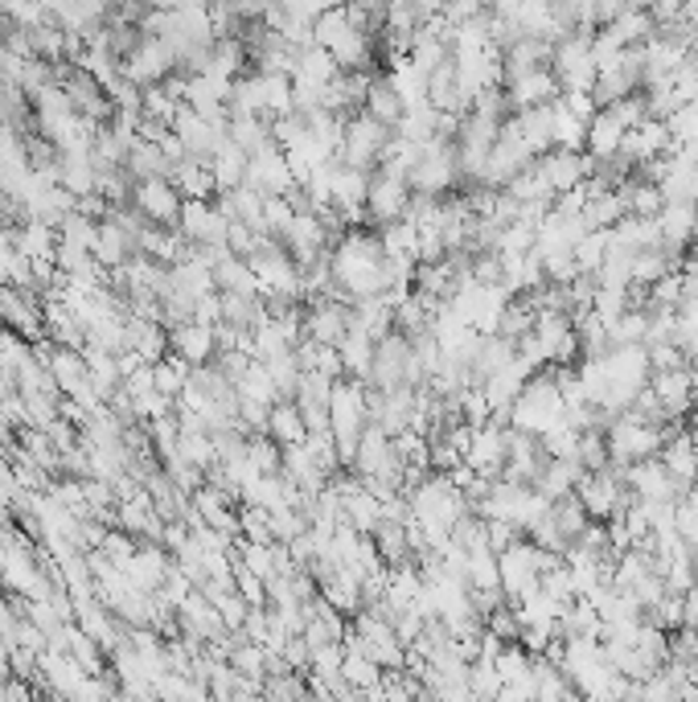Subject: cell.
<instances>
[{
	"label": "cell",
	"mask_w": 698,
	"mask_h": 702,
	"mask_svg": "<svg viewBox=\"0 0 698 702\" xmlns=\"http://www.w3.org/2000/svg\"><path fill=\"white\" fill-rule=\"evenodd\" d=\"M583 464L576 461V456H551L546 461V468L539 473V480H534V489L546 497V501H559V497L576 493V485L583 480Z\"/></svg>",
	"instance_id": "f546056e"
},
{
	"label": "cell",
	"mask_w": 698,
	"mask_h": 702,
	"mask_svg": "<svg viewBox=\"0 0 698 702\" xmlns=\"http://www.w3.org/2000/svg\"><path fill=\"white\" fill-rule=\"evenodd\" d=\"M678 534L690 543V547H698V505L695 501H678Z\"/></svg>",
	"instance_id": "e7e4bbea"
},
{
	"label": "cell",
	"mask_w": 698,
	"mask_h": 702,
	"mask_svg": "<svg viewBox=\"0 0 698 702\" xmlns=\"http://www.w3.org/2000/svg\"><path fill=\"white\" fill-rule=\"evenodd\" d=\"M646 349H649V370H678V366H690L686 349L674 342H653L646 345Z\"/></svg>",
	"instance_id": "94428289"
},
{
	"label": "cell",
	"mask_w": 698,
	"mask_h": 702,
	"mask_svg": "<svg viewBox=\"0 0 698 702\" xmlns=\"http://www.w3.org/2000/svg\"><path fill=\"white\" fill-rule=\"evenodd\" d=\"M608 34L620 41V46H641L646 37H653L658 29V17H653V9H641V4H625L620 13H616L608 25H604Z\"/></svg>",
	"instance_id": "836d02e7"
},
{
	"label": "cell",
	"mask_w": 698,
	"mask_h": 702,
	"mask_svg": "<svg viewBox=\"0 0 698 702\" xmlns=\"http://www.w3.org/2000/svg\"><path fill=\"white\" fill-rule=\"evenodd\" d=\"M329 263H333V284H338L341 300H366V296H382L387 291L382 239L366 235V230L341 235V242L329 251Z\"/></svg>",
	"instance_id": "6da1fadb"
},
{
	"label": "cell",
	"mask_w": 698,
	"mask_h": 702,
	"mask_svg": "<svg viewBox=\"0 0 698 702\" xmlns=\"http://www.w3.org/2000/svg\"><path fill=\"white\" fill-rule=\"evenodd\" d=\"M604 255H608V230H588L583 239L576 242V263L579 272L596 275V267L604 263Z\"/></svg>",
	"instance_id": "9f6ffc18"
},
{
	"label": "cell",
	"mask_w": 698,
	"mask_h": 702,
	"mask_svg": "<svg viewBox=\"0 0 698 702\" xmlns=\"http://www.w3.org/2000/svg\"><path fill=\"white\" fill-rule=\"evenodd\" d=\"M625 132H629V128L616 120L608 107H600L596 116H592V123H588V140H583V148H588L592 160H613V156L620 153Z\"/></svg>",
	"instance_id": "4dcf8cb0"
},
{
	"label": "cell",
	"mask_w": 698,
	"mask_h": 702,
	"mask_svg": "<svg viewBox=\"0 0 698 702\" xmlns=\"http://www.w3.org/2000/svg\"><path fill=\"white\" fill-rule=\"evenodd\" d=\"M247 160H251V153H242L235 140H226L218 153L210 156V172H214L218 193H226V189H235L247 181Z\"/></svg>",
	"instance_id": "f35d334b"
},
{
	"label": "cell",
	"mask_w": 698,
	"mask_h": 702,
	"mask_svg": "<svg viewBox=\"0 0 698 702\" xmlns=\"http://www.w3.org/2000/svg\"><path fill=\"white\" fill-rule=\"evenodd\" d=\"M226 226H230V218L222 214V206L214 198H186L181 218H177V230H181L189 242H198V247H226ZM226 251H230V247H226Z\"/></svg>",
	"instance_id": "5bb4252c"
},
{
	"label": "cell",
	"mask_w": 698,
	"mask_h": 702,
	"mask_svg": "<svg viewBox=\"0 0 698 702\" xmlns=\"http://www.w3.org/2000/svg\"><path fill=\"white\" fill-rule=\"evenodd\" d=\"M608 111H613V116L625 123V128H637V123H646L649 120L646 91H632V95H625V99H616V104H608Z\"/></svg>",
	"instance_id": "680465c9"
},
{
	"label": "cell",
	"mask_w": 698,
	"mask_h": 702,
	"mask_svg": "<svg viewBox=\"0 0 698 702\" xmlns=\"http://www.w3.org/2000/svg\"><path fill=\"white\" fill-rule=\"evenodd\" d=\"M226 123H230V116H222V120H210V116H202V111H193L189 104H181V111H177V120H173V132L181 136V144H186V156H198V160H205L210 165V156L218 153L222 144H226Z\"/></svg>",
	"instance_id": "7c38bea8"
},
{
	"label": "cell",
	"mask_w": 698,
	"mask_h": 702,
	"mask_svg": "<svg viewBox=\"0 0 698 702\" xmlns=\"http://www.w3.org/2000/svg\"><path fill=\"white\" fill-rule=\"evenodd\" d=\"M534 160H539V156H534L527 144H522V136H513L510 128L501 123V136H497L494 153H489L485 169H481V186L506 189V181H510V177H518V172L527 169V165H534Z\"/></svg>",
	"instance_id": "d6986e66"
},
{
	"label": "cell",
	"mask_w": 698,
	"mask_h": 702,
	"mask_svg": "<svg viewBox=\"0 0 698 702\" xmlns=\"http://www.w3.org/2000/svg\"><path fill=\"white\" fill-rule=\"evenodd\" d=\"M506 193H510L518 206H527V202H546V206H551V202H555V186L546 181V172L539 160L527 165L518 177H510V181H506Z\"/></svg>",
	"instance_id": "60d3db41"
},
{
	"label": "cell",
	"mask_w": 698,
	"mask_h": 702,
	"mask_svg": "<svg viewBox=\"0 0 698 702\" xmlns=\"http://www.w3.org/2000/svg\"><path fill=\"white\" fill-rule=\"evenodd\" d=\"M539 444L546 448V456H576L579 461V428H571L567 419H559L555 428H546L539 436Z\"/></svg>",
	"instance_id": "11a10c76"
},
{
	"label": "cell",
	"mask_w": 698,
	"mask_h": 702,
	"mask_svg": "<svg viewBox=\"0 0 698 702\" xmlns=\"http://www.w3.org/2000/svg\"><path fill=\"white\" fill-rule=\"evenodd\" d=\"M137 251H140L137 239H132V235H128L120 223L103 218L99 230H95V247H91V255L99 259L103 272H116V267H123V263L137 255Z\"/></svg>",
	"instance_id": "4316f807"
},
{
	"label": "cell",
	"mask_w": 698,
	"mask_h": 702,
	"mask_svg": "<svg viewBox=\"0 0 698 702\" xmlns=\"http://www.w3.org/2000/svg\"><path fill=\"white\" fill-rule=\"evenodd\" d=\"M629 210H625V198H620V189H592L588 193V206H583V226L588 230H613L620 218H625Z\"/></svg>",
	"instance_id": "d590c367"
},
{
	"label": "cell",
	"mask_w": 698,
	"mask_h": 702,
	"mask_svg": "<svg viewBox=\"0 0 698 702\" xmlns=\"http://www.w3.org/2000/svg\"><path fill=\"white\" fill-rule=\"evenodd\" d=\"M608 461H613V456H608V431L600 428L579 431V464H583V468H604Z\"/></svg>",
	"instance_id": "6f0895ef"
},
{
	"label": "cell",
	"mask_w": 698,
	"mask_h": 702,
	"mask_svg": "<svg viewBox=\"0 0 698 702\" xmlns=\"http://www.w3.org/2000/svg\"><path fill=\"white\" fill-rule=\"evenodd\" d=\"M350 468L362 480H394V485H403V461L394 452V436H387L375 424H366V431H362L358 452H354Z\"/></svg>",
	"instance_id": "30bf717a"
},
{
	"label": "cell",
	"mask_w": 698,
	"mask_h": 702,
	"mask_svg": "<svg viewBox=\"0 0 698 702\" xmlns=\"http://www.w3.org/2000/svg\"><path fill=\"white\" fill-rule=\"evenodd\" d=\"M563 407H567V398H563V386L555 370H546V374H530L522 394L513 398L510 407V428L527 431V436H543L546 428H555L563 419Z\"/></svg>",
	"instance_id": "277c9868"
},
{
	"label": "cell",
	"mask_w": 698,
	"mask_h": 702,
	"mask_svg": "<svg viewBox=\"0 0 698 702\" xmlns=\"http://www.w3.org/2000/svg\"><path fill=\"white\" fill-rule=\"evenodd\" d=\"M674 428V424H670ZM662 440H665V428H653L646 419H637V415L620 412L608 424V456L613 464H637L646 461V456H658L662 452Z\"/></svg>",
	"instance_id": "9c48e42d"
},
{
	"label": "cell",
	"mask_w": 698,
	"mask_h": 702,
	"mask_svg": "<svg viewBox=\"0 0 698 702\" xmlns=\"http://www.w3.org/2000/svg\"><path fill=\"white\" fill-rule=\"evenodd\" d=\"M382 255L391 259H415L419 263V226L411 218H394V223H382Z\"/></svg>",
	"instance_id": "f6af8a7d"
},
{
	"label": "cell",
	"mask_w": 698,
	"mask_h": 702,
	"mask_svg": "<svg viewBox=\"0 0 698 702\" xmlns=\"http://www.w3.org/2000/svg\"><path fill=\"white\" fill-rule=\"evenodd\" d=\"M658 230L665 251L682 259V247L695 242V202H665L658 210Z\"/></svg>",
	"instance_id": "f1b7e54d"
},
{
	"label": "cell",
	"mask_w": 698,
	"mask_h": 702,
	"mask_svg": "<svg viewBox=\"0 0 698 702\" xmlns=\"http://www.w3.org/2000/svg\"><path fill=\"white\" fill-rule=\"evenodd\" d=\"M123 169L132 172V181H144V177H169L173 165H169V156L161 153V144H156V140L137 136V144L128 148Z\"/></svg>",
	"instance_id": "ab89813d"
},
{
	"label": "cell",
	"mask_w": 698,
	"mask_h": 702,
	"mask_svg": "<svg viewBox=\"0 0 698 702\" xmlns=\"http://www.w3.org/2000/svg\"><path fill=\"white\" fill-rule=\"evenodd\" d=\"M218 612H222V620H226V629L239 633L247 612H251V604H247V599L239 596V587H235V592H226V596L218 599Z\"/></svg>",
	"instance_id": "be15d7a7"
},
{
	"label": "cell",
	"mask_w": 698,
	"mask_h": 702,
	"mask_svg": "<svg viewBox=\"0 0 698 702\" xmlns=\"http://www.w3.org/2000/svg\"><path fill=\"white\" fill-rule=\"evenodd\" d=\"M457 181H460L457 140L436 132V136L419 148V160H415V169H411V189H415V193H427V198H443Z\"/></svg>",
	"instance_id": "8992f818"
},
{
	"label": "cell",
	"mask_w": 698,
	"mask_h": 702,
	"mask_svg": "<svg viewBox=\"0 0 698 702\" xmlns=\"http://www.w3.org/2000/svg\"><path fill=\"white\" fill-rule=\"evenodd\" d=\"M555 559H563V555H551V550L534 547V543H510V547L497 555V575H501V592L510 599L527 596L530 587H539V580H543V571Z\"/></svg>",
	"instance_id": "ba28073f"
},
{
	"label": "cell",
	"mask_w": 698,
	"mask_h": 702,
	"mask_svg": "<svg viewBox=\"0 0 698 702\" xmlns=\"http://www.w3.org/2000/svg\"><path fill=\"white\" fill-rule=\"evenodd\" d=\"M362 111H366V116H375V120H382L387 128L399 123V116H403V99H399V91L391 86L387 74H370V86H366V104H362Z\"/></svg>",
	"instance_id": "74e56055"
},
{
	"label": "cell",
	"mask_w": 698,
	"mask_h": 702,
	"mask_svg": "<svg viewBox=\"0 0 698 702\" xmlns=\"http://www.w3.org/2000/svg\"><path fill=\"white\" fill-rule=\"evenodd\" d=\"M583 140H588V120H579L576 111L555 99V148H571V153H583Z\"/></svg>",
	"instance_id": "681fc988"
},
{
	"label": "cell",
	"mask_w": 698,
	"mask_h": 702,
	"mask_svg": "<svg viewBox=\"0 0 698 702\" xmlns=\"http://www.w3.org/2000/svg\"><path fill=\"white\" fill-rule=\"evenodd\" d=\"M177 452H181L189 464H198V468H210V464L218 461V448H214V436H210V431H181Z\"/></svg>",
	"instance_id": "f5cc1de1"
},
{
	"label": "cell",
	"mask_w": 698,
	"mask_h": 702,
	"mask_svg": "<svg viewBox=\"0 0 698 702\" xmlns=\"http://www.w3.org/2000/svg\"><path fill=\"white\" fill-rule=\"evenodd\" d=\"M686 415H690V428L698 431V398H695V407H690V412H686Z\"/></svg>",
	"instance_id": "03108f58"
},
{
	"label": "cell",
	"mask_w": 698,
	"mask_h": 702,
	"mask_svg": "<svg viewBox=\"0 0 698 702\" xmlns=\"http://www.w3.org/2000/svg\"><path fill=\"white\" fill-rule=\"evenodd\" d=\"M132 206L156 226H177L181 218V206H186V198H181V189L173 186L169 177H144L132 186Z\"/></svg>",
	"instance_id": "e0dca14e"
},
{
	"label": "cell",
	"mask_w": 698,
	"mask_h": 702,
	"mask_svg": "<svg viewBox=\"0 0 698 702\" xmlns=\"http://www.w3.org/2000/svg\"><path fill=\"white\" fill-rule=\"evenodd\" d=\"M292 214H296V206H292V198H263V226H268V235H284V226L292 223Z\"/></svg>",
	"instance_id": "6125c7cd"
},
{
	"label": "cell",
	"mask_w": 698,
	"mask_h": 702,
	"mask_svg": "<svg viewBox=\"0 0 698 702\" xmlns=\"http://www.w3.org/2000/svg\"><path fill=\"white\" fill-rule=\"evenodd\" d=\"M235 391H239V398H256V403H268V407L280 403V391H275V382H272V374H268L263 358H251V366L235 378Z\"/></svg>",
	"instance_id": "7dc6e473"
},
{
	"label": "cell",
	"mask_w": 698,
	"mask_h": 702,
	"mask_svg": "<svg viewBox=\"0 0 698 702\" xmlns=\"http://www.w3.org/2000/svg\"><path fill=\"white\" fill-rule=\"evenodd\" d=\"M649 391L658 394V403L665 407V415H670V419H682V415L695 407V398H698L695 366H678V370H653V374H649Z\"/></svg>",
	"instance_id": "ffe728a7"
},
{
	"label": "cell",
	"mask_w": 698,
	"mask_h": 702,
	"mask_svg": "<svg viewBox=\"0 0 698 702\" xmlns=\"http://www.w3.org/2000/svg\"><path fill=\"white\" fill-rule=\"evenodd\" d=\"M646 620L662 624L665 633H670V629H678V624H682V596H678V592H665V596L658 599L653 608H646Z\"/></svg>",
	"instance_id": "91938a15"
},
{
	"label": "cell",
	"mask_w": 698,
	"mask_h": 702,
	"mask_svg": "<svg viewBox=\"0 0 698 702\" xmlns=\"http://www.w3.org/2000/svg\"><path fill=\"white\" fill-rule=\"evenodd\" d=\"M247 461L256 473H280V464H284V448L275 444L268 431H256V436H247Z\"/></svg>",
	"instance_id": "816d5d0a"
},
{
	"label": "cell",
	"mask_w": 698,
	"mask_h": 702,
	"mask_svg": "<svg viewBox=\"0 0 698 702\" xmlns=\"http://www.w3.org/2000/svg\"><path fill=\"white\" fill-rule=\"evenodd\" d=\"M268 436H272L280 448L305 444V440H308L305 415H300V407H296L292 398H280V403H272V412H268Z\"/></svg>",
	"instance_id": "e575fe53"
},
{
	"label": "cell",
	"mask_w": 698,
	"mask_h": 702,
	"mask_svg": "<svg viewBox=\"0 0 698 702\" xmlns=\"http://www.w3.org/2000/svg\"><path fill=\"white\" fill-rule=\"evenodd\" d=\"M226 136L235 140L242 153H259L263 144H272V120H263V116H230Z\"/></svg>",
	"instance_id": "bcb514c9"
},
{
	"label": "cell",
	"mask_w": 698,
	"mask_h": 702,
	"mask_svg": "<svg viewBox=\"0 0 698 702\" xmlns=\"http://www.w3.org/2000/svg\"><path fill=\"white\" fill-rule=\"evenodd\" d=\"M13 242L25 259H54L58 226L42 223V218H21V226H13Z\"/></svg>",
	"instance_id": "8d00e7d4"
},
{
	"label": "cell",
	"mask_w": 698,
	"mask_h": 702,
	"mask_svg": "<svg viewBox=\"0 0 698 702\" xmlns=\"http://www.w3.org/2000/svg\"><path fill=\"white\" fill-rule=\"evenodd\" d=\"M625 480H629V489L641 501H682V493H686L678 480L670 477L662 456H646V461L637 464H625Z\"/></svg>",
	"instance_id": "7402d4cb"
},
{
	"label": "cell",
	"mask_w": 698,
	"mask_h": 702,
	"mask_svg": "<svg viewBox=\"0 0 698 702\" xmlns=\"http://www.w3.org/2000/svg\"><path fill=\"white\" fill-rule=\"evenodd\" d=\"M354 325L362 333H370L375 342H382L394 329V305L387 296H366V300H354Z\"/></svg>",
	"instance_id": "b9f144b4"
},
{
	"label": "cell",
	"mask_w": 698,
	"mask_h": 702,
	"mask_svg": "<svg viewBox=\"0 0 698 702\" xmlns=\"http://www.w3.org/2000/svg\"><path fill=\"white\" fill-rule=\"evenodd\" d=\"M242 186L259 189L263 198H288L300 181H296V169H292L288 153L272 140V144H263L259 153H251V160H247V181H242Z\"/></svg>",
	"instance_id": "8fae6325"
},
{
	"label": "cell",
	"mask_w": 698,
	"mask_h": 702,
	"mask_svg": "<svg viewBox=\"0 0 698 702\" xmlns=\"http://www.w3.org/2000/svg\"><path fill=\"white\" fill-rule=\"evenodd\" d=\"M280 242L288 247L292 259H296L300 272H305V267H312L321 255H329V226H324V218L317 210H296L292 223L284 226Z\"/></svg>",
	"instance_id": "4fadbf2b"
},
{
	"label": "cell",
	"mask_w": 698,
	"mask_h": 702,
	"mask_svg": "<svg viewBox=\"0 0 698 702\" xmlns=\"http://www.w3.org/2000/svg\"><path fill=\"white\" fill-rule=\"evenodd\" d=\"M506 99H510L513 111H527V107H539V104H555L559 99V79L551 67H534V70H522V74H510L506 79Z\"/></svg>",
	"instance_id": "cb8c5ba5"
},
{
	"label": "cell",
	"mask_w": 698,
	"mask_h": 702,
	"mask_svg": "<svg viewBox=\"0 0 698 702\" xmlns=\"http://www.w3.org/2000/svg\"><path fill=\"white\" fill-rule=\"evenodd\" d=\"M551 517H555V526H559V534L571 543L592 517H588V510H583V501H579L576 493H567V497H559V501H551Z\"/></svg>",
	"instance_id": "f907efd6"
},
{
	"label": "cell",
	"mask_w": 698,
	"mask_h": 702,
	"mask_svg": "<svg viewBox=\"0 0 698 702\" xmlns=\"http://www.w3.org/2000/svg\"><path fill=\"white\" fill-rule=\"evenodd\" d=\"M592 34L596 29H571L567 37L555 41L551 50V70L559 79V91H592L596 83V58H592Z\"/></svg>",
	"instance_id": "5b68a950"
},
{
	"label": "cell",
	"mask_w": 698,
	"mask_h": 702,
	"mask_svg": "<svg viewBox=\"0 0 698 702\" xmlns=\"http://www.w3.org/2000/svg\"><path fill=\"white\" fill-rule=\"evenodd\" d=\"M506 448H510V440H506V424H481V428H473V444H469V452H464V464L473 468V473H481V477H501V468H506Z\"/></svg>",
	"instance_id": "603a6c76"
},
{
	"label": "cell",
	"mask_w": 698,
	"mask_h": 702,
	"mask_svg": "<svg viewBox=\"0 0 698 702\" xmlns=\"http://www.w3.org/2000/svg\"><path fill=\"white\" fill-rule=\"evenodd\" d=\"M312 41L333 53L341 70H370V62H375L378 53L375 46L378 37L366 34L358 21L345 13V4H338V9H329V13H321V17L312 21Z\"/></svg>",
	"instance_id": "3957f363"
},
{
	"label": "cell",
	"mask_w": 698,
	"mask_h": 702,
	"mask_svg": "<svg viewBox=\"0 0 698 702\" xmlns=\"http://www.w3.org/2000/svg\"><path fill=\"white\" fill-rule=\"evenodd\" d=\"M690 436H695V452H698V431H690Z\"/></svg>",
	"instance_id": "003e7915"
},
{
	"label": "cell",
	"mask_w": 698,
	"mask_h": 702,
	"mask_svg": "<svg viewBox=\"0 0 698 702\" xmlns=\"http://www.w3.org/2000/svg\"><path fill=\"white\" fill-rule=\"evenodd\" d=\"M682 305V275L678 267H670L662 279H653L646 288V309H678Z\"/></svg>",
	"instance_id": "db71d44e"
},
{
	"label": "cell",
	"mask_w": 698,
	"mask_h": 702,
	"mask_svg": "<svg viewBox=\"0 0 698 702\" xmlns=\"http://www.w3.org/2000/svg\"><path fill=\"white\" fill-rule=\"evenodd\" d=\"M366 424H370V386L354 374H341L329 391V436L341 456V468L354 461Z\"/></svg>",
	"instance_id": "7a4b0ae2"
},
{
	"label": "cell",
	"mask_w": 698,
	"mask_h": 702,
	"mask_svg": "<svg viewBox=\"0 0 698 702\" xmlns=\"http://www.w3.org/2000/svg\"><path fill=\"white\" fill-rule=\"evenodd\" d=\"M539 165H543L546 181L555 186V193H563V189H576L583 186L588 177H592V156L583 153H571V148H546L543 156H539Z\"/></svg>",
	"instance_id": "484cf974"
},
{
	"label": "cell",
	"mask_w": 698,
	"mask_h": 702,
	"mask_svg": "<svg viewBox=\"0 0 698 702\" xmlns=\"http://www.w3.org/2000/svg\"><path fill=\"white\" fill-rule=\"evenodd\" d=\"M366 186H370V172L366 169H354V165H345V160H333V165H329V206L338 210L350 226L362 223Z\"/></svg>",
	"instance_id": "ac0fdd59"
},
{
	"label": "cell",
	"mask_w": 698,
	"mask_h": 702,
	"mask_svg": "<svg viewBox=\"0 0 698 702\" xmlns=\"http://www.w3.org/2000/svg\"><path fill=\"white\" fill-rule=\"evenodd\" d=\"M338 354H341L345 374L366 378L370 374V361H375V337H370V333H362L358 325H350V333L338 342Z\"/></svg>",
	"instance_id": "ee69618b"
},
{
	"label": "cell",
	"mask_w": 698,
	"mask_h": 702,
	"mask_svg": "<svg viewBox=\"0 0 698 702\" xmlns=\"http://www.w3.org/2000/svg\"><path fill=\"white\" fill-rule=\"evenodd\" d=\"M411 181L407 177H399L391 169H370V186H366V210H370V218L375 223H394V218H403L411 206Z\"/></svg>",
	"instance_id": "2e32d148"
},
{
	"label": "cell",
	"mask_w": 698,
	"mask_h": 702,
	"mask_svg": "<svg viewBox=\"0 0 698 702\" xmlns=\"http://www.w3.org/2000/svg\"><path fill=\"white\" fill-rule=\"evenodd\" d=\"M169 354L186 358L189 366H205L218 358V329L202 325V321H186V325L169 329Z\"/></svg>",
	"instance_id": "d4e9b609"
},
{
	"label": "cell",
	"mask_w": 698,
	"mask_h": 702,
	"mask_svg": "<svg viewBox=\"0 0 698 702\" xmlns=\"http://www.w3.org/2000/svg\"><path fill=\"white\" fill-rule=\"evenodd\" d=\"M120 70H123V79H132L137 86H153V83H161L165 74L177 70V53H173V46L165 37L144 34L137 41V50L120 62Z\"/></svg>",
	"instance_id": "9a60e30c"
},
{
	"label": "cell",
	"mask_w": 698,
	"mask_h": 702,
	"mask_svg": "<svg viewBox=\"0 0 698 702\" xmlns=\"http://www.w3.org/2000/svg\"><path fill=\"white\" fill-rule=\"evenodd\" d=\"M153 374H156V391L177 398V394L186 391L189 378H193V366H189L186 358H177V354H165V358L153 366Z\"/></svg>",
	"instance_id": "c3c4849f"
},
{
	"label": "cell",
	"mask_w": 698,
	"mask_h": 702,
	"mask_svg": "<svg viewBox=\"0 0 698 702\" xmlns=\"http://www.w3.org/2000/svg\"><path fill=\"white\" fill-rule=\"evenodd\" d=\"M354 325V309H345L338 296H321L305 309V337L317 345H338Z\"/></svg>",
	"instance_id": "44dd1931"
},
{
	"label": "cell",
	"mask_w": 698,
	"mask_h": 702,
	"mask_svg": "<svg viewBox=\"0 0 698 702\" xmlns=\"http://www.w3.org/2000/svg\"><path fill=\"white\" fill-rule=\"evenodd\" d=\"M83 358H86V378H91V386H95V394L107 403V398L123 386L120 358H116V354H107V349H99V345H91V342H86Z\"/></svg>",
	"instance_id": "1f68e13d"
},
{
	"label": "cell",
	"mask_w": 698,
	"mask_h": 702,
	"mask_svg": "<svg viewBox=\"0 0 698 702\" xmlns=\"http://www.w3.org/2000/svg\"><path fill=\"white\" fill-rule=\"evenodd\" d=\"M169 181L181 189V198H218L214 172H210V165L198 160V156H181L169 169Z\"/></svg>",
	"instance_id": "d6a6232c"
},
{
	"label": "cell",
	"mask_w": 698,
	"mask_h": 702,
	"mask_svg": "<svg viewBox=\"0 0 698 702\" xmlns=\"http://www.w3.org/2000/svg\"><path fill=\"white\" fill-rule=\"evenodd\" d=\"M391 128L382 120H375V116H366V111H358V116H350L345 120V132H341V148H338V160H345V165H354V169H378V160L387 156V144H391Z\"/></svg>",
	"instance_id": "52a82bcc"
},
{
	"label": "cell",
	"mask_w": 698,
	"mask_h": 702,
	"mask_svg": "<svg viewBox=\"0 0 698 702\" xmlns=\"http://www.w3.org/2000/svg\"><path fill=\"white\" fill-rule=\"evenodd\" d=\"M662 464L670 468V477L678 480L682 489L690 485V480H698V452H695V436L690 431H674L665 428V440H662Z\"/></svg>",
	"instance_id": "83f0119b"
},
{
	"label": "cell",
	"mask_w": 698,
	"mask_h": 702,
	"mask_svg": "<svg viewBox=\"0 0 698 702\" xmlns=\"http://www.w3.org/2000/svg\"><path fill=\"white\" fill-rule=\"evenodd\" d=\"M214 284H218V291H239V296H259V279L256 272H251V263L242 255H226L214 263Z\"/></svg>",
	"instance_id": "7bdbcfd3"
}]
</instances>
